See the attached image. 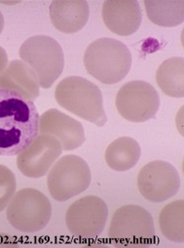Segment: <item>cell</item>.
Returning <instances> with one entry per match:
<instances>
[{"mask_svg":"<svg viewBox=\"0 0 184 248\" xmlns=\"http://www.w3.org/2000/svg\"><path fill=\"white\" fill-rule=\"evenodd\" d=\"M39 113L32 101L0 88V156H14L39 135Z\"/></svg>","mask_w":184,"mask_h":248,"instance_id":"obj_1","label":"cell"},{"mask_svg":"<svg viewBox=\"0 0 184 248\" xmlns=\"http://www.w3.org/2000/svg\"><path fill=\"white\" fill-rule=\"evenodd\" d=\"M84 66L90 76L103 84H116L124 79L132 68L129 48L114 38L93 41L84 54Z\"/></svg>","mask_w":184,"mask_h":248,"instance_id":"obj_2","label":"cell"},{"mask_svg":"<svg viewBox=\"0 0 184 248\" xmlns=\"http://www.w3.org/2000/svg\"><path fill=\"white\" fill-rule=\"evenodd\" d=\"M57 103L71 113L102 127L107 122L100 89L82 77H68L56 87Z\"/></svg>","mask_w":184,"mask_h":248,"instance_id":"obj_3","label":"cell"},{"mask_svg":"<svg viewBox=\"0 0 184 248\" xmlns=\"http://www.w3.org/2000/svg\"><path fill=\"white\" fill-rule=\"evenodd\" d=\"M20 58L38 78L40 87L50 88L63 74L65 54L59 43L48 35H34L20 47Z\"/></svg>","mask_w":184,"mask_h":248,"instance_id":"obj_4","label":"cell"},{"mask_svg":"<svg viewBox=\"0 0 184 248\" xmlns=\"http://www.w3.org/2000/svg\"><path fill=\"white\" fill-rule=\"evenodd\" d=\"M92 173L80 156L69 155L55 162L48 172L47 186L51 197L64 202L84 193L91 184Z\"/></svg>","mask_w":184,"mask_h":248,"instance_id":"obj_5","label":"cell"},{"mask_svg":"<svg viewBox=\"0 0 184 248\" xmlns=\"http://www.w3.org/2000/svg\"><path fill=\"white\" fill-rule=\"evenodd\" d=\"M6 217L10 225L26 233L37 232L49 224L52 205L48 198L38 190L27 188L17 192L10 201Z\"/></svg>","mask_w":184,"mask_h":248,"instance_id":"obj_6","label":"cell"},{"mask_svg":"<svg viewBox=\"0 0 184 248\" xmlns=\"http://www.w3.org/2000/svg\"><path fill=\"white\" fill-rule=\"evenodd\" d=\"M108 236L118 245L149 244L155 238L153 217L140 205L122 206L111 219Z\"/></svg>","mask_w":184,"mask_h":248,"instance_id":"obj_7","label":"cell"},{"mask_svg":"<svg viewBox=\"0 0 184 248\" xmlns=\"http://www.w3.org/2000/svg\"><path fill=\"white\" fill-rule=\"evenodd\" d=\"M115 105L123 118L141 123L155 117L160 108V96L150 83L133 80L119 89Z\"/></svg>","mask_w":184,"mask_h":248,"instance_id":"obj_8","label":"cell"},{"mask_svg":"<svg viewBox=\"0 0 184 248\" xmlns=\"http://www.w3.org/2000/svg\"><path fill=\"white\" fill-rule=\"evenodd\" d=\"M141 195L154 203L173 198L180 189V177L173 165L164 160H155L144 165L137 179Z\"/></svg>","mask_w":184,"mask_h":248,"instance_id":"obj_9","label":"cell"},{"mask_svg":"<svg viewBox=\"0 0 184 248\" xmlns=\"http://www.w3.org/2000/svg\"><path fill=\"white\" fill-rule=\"evenodd\" d=\"M108 219V207L96 196H87L74 202L66 213L70 232L79 238L92 239L104 230Z\"/></svg>","mask_w":184,"mask_h":248,"instance_id":"obj_10","label":"cell"},{"mask_svg":"<svg viewBox=\"0 0 184 248\" xmlns=\"http://www.w3.org/2000/svg\"><path fill=\"white\" fill-rule=\"evenodd\" d=\"M63 151L57 138L39 134L27 149L18 155L17 166L20 172L28 178H41L47 175Z\"/></svg>","mask_w":184,"mask_h":248,"instance_id":"obj_11","label":"cell"},{"mask_svg":"<svg viewBox=\"0 0 184 248\" xmlns=\"http://www.w3.org/2000/svg\"><path fill=\"white\" fill-rule=\"evenodd\" d=\"M39 134L54 136L67 152L80 148L86 141L82 123L57 108L48 109L40 115Z\"/></svg>","mask_w":184,"mask_h":248,"instance_id":"obj_12","label":"cell"},{"mask_svg":"<svg viewBox=\"0 0 184 248\" xmlns=\"http://www.w3.org/2000/svg\"><path fill=\"white\" fill-rule=\"evenodd\" d=\"M101 13L106 28L120 36L137 32L142 21V9L137 0H105Z\"/></svg>","mask_w":184,"mask_h":248,"instance_id":"obj_13","label":"cell"},{"mask_svg":"<svg viewBox=\"0 0 184 248\" xmlns=\"http://www.w3.org/2000/svg\"><path fill=\"white\" fill-rule=\"evenodd\" d=\"M89 4L85 0H54L50 5V19L60 32L75 33L88 23Z\"/></svg>","mask_w":184,"mask_h":248,"instance_id":"obj_14","label":"cell"},{"mask_svg":"<svg viewBox=\"0 0 184 248\" xmlns=\"http://www.w3.org/2000/svg\"><path fill=\"white\" fill-rule=\"evenodd\" d=\"M0 88L8 89L34 101L40 95L37 76L22 60H13L0 75Z\"/></svg>","mask_w":184,"mask_h":248,"instance_id":"obj_15","label":"cell"},{"mask_svg":"<svg viewBox=\"0 0 184 248\" xmlns=\"http://www.w3.org/2000/svg\"><path fill=\"white\" fill-rule=\"evenodd\" d=\"M142 156L140 144L131 137H120L105 151L106 164L114 171L125 172L134 168Z\"/></svg>","mask_w":184,"mask_h":248,"instance_id":"obj_16","label":"cell"},{"mask_svg":"<svg viewBox=\"0 0 184 248\" xmlns=\"http://www.w3.org/2000/svg\"><path fill=\"white\" fill-rule=\"evenodd\" d=\"M156 81L160 89L169 97L184 96V60L182 57L167 59L156 73Z\"/></svg>","mask_w":184,"mask_h":248,"instance_id":"obj_17","label":"cell"},{"mask_svg":"<svg viewBox=\"0 0 184 248\" xmlns=\"http://www.w3.org/2000/svg\"><path fill=\"white\" fill-rule=\"evenodd\" d=\"M148 19L164 28L179 26L184 20L183 0H144Z\"/></svg>","mask_w":184,"mask_h":248,"instance_id":"obj_18","label":"cell"},{"mask_svg":"<svg viewBox=\"0 0 184 248\" xmlns=\"http://www.w3.org/2000/svg\"><path fill=\"white\" fill-rule=\"evenodd\" d=\"M184 202L182 200L167 204L159 215V227L162 234L169 240L176 243L184 241L183 216Z\"/></svg>","mask_w":184,"mask_h":248,"instance_id":"obj_19","label":"cell"},{"mask_svg":"<svg viewBox=\"0 0 184 248\" xmlns=\"http://www.w3.org/2000/svg\"><path fill=\"white\" fill-rule=\"evenodd\" d=\"M17 190V180L7 166L0 164V212L4 211Z\"/></svg>","mask_w":184,"mask_h":248,"instance_id":"obj_20","label":"cell"},{"mask_svg":"<svg viewBox=\"0 0 184 248\" xmlns=\"http://www.w3.org/2000/svg\"><path fill=\"white\" fill-rule=\"evenodd\" d=\"M8 64V55L5 49L0 46V75L7 68Z\"/></svg>","mask_w":184,"mask_h":248,"instance_id":"obj_21","label":"cell"},{"mask_svg":"<svg viewBox=\"0 0 184 248\" xmlns=\"http://www.w3.org/2000/svg\"><path fill=\"white\" fill-rule=\"evenodd\" d=\"M3 29H4V17H3V14L0 12V34L2 33Z\"/></svg>","mask_w":184,"mask_h":248,"instance_id":"obj_22","label":"cell"}]
</instances>
